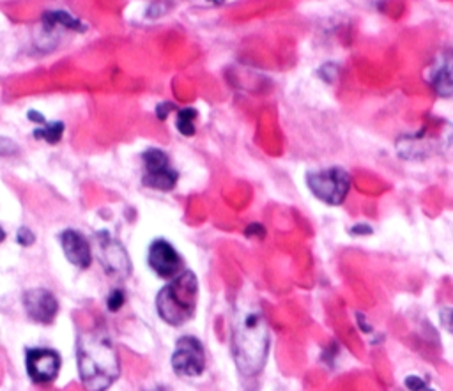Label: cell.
Masks as SVG:
<instances>
[{
    "label": "cell",
    "instance_id": "1",
    "mask_svg": "<svg viewBox=\"0 0 453 391\" xmlns=\"http://www.w3.org/2000/svg\"><path fill=\"white\" fill-rule=\"evenodd\" d=\"M270 350V328L262 310L252 303L239 306L232 321V356L246 377L259 374Z\"/></svg>",
    "mask_w": 453,
    "mask_h": 391
},
{
    "label": "cell",
    "instance_id": "2",
    "mask_svg": "<svg viewBox=\"0 0 453 391\" xmlns=\"http://www.w3.org/2000/svg\"><path fill=\"white\" fill-rule=\"evenodd\" d=\"M76 361L80 381L87 391H107L121 375L119 356L103 329H90L80 335Z\"/></svg>",
    "mask_w": 453,
    "mask_h": 391
},
{
    "label": "cell",
    "instance_id": "3",
    "mask_svg": "<svg viewBox=\"0 0 453 391\" xmlns=\"http://www.w3.org/2000/svg\"><path fill=\"white\" fill-rule=\"evenodd\" d=\"M197 298V277L191 271H183L159 291L156 298V310L166 324L183 326L195 315Z\"/></svg>",
    "mask_w": 453,
    "mask_h": 391
},
{
    "label": "cell",
    "instance_id": "4",
    "mask_svg": "<svg viewBox=\"0 0 453 391\" xmlns=\"http://www.w3.org/2000/svg\"><path fill=\"white\" fill-rule=\"evenodd\" d=\"M307 184L311 193L329 205H340L351 190V177L340 166L308 172Z\"/></svg>",
    "mask_w": 453,
    "mask_h": 391
},
{
    "label": "cell",
    "instance_id": "5",
    "mask_svg": "<svg viewBox=\"0 0 453 391\" xmlns=\"http://www.w3.org/2000/svg\"><path fill=\"white\" fill-rule=\"evenodd\" d=\"M172 367L181 377H201L206 370V350L201 340L195 336H183L177 340Z\"/></svg>",
    "mask_w": 453,
    "mask_h": 391
},
{
    "label": "cell",
    "instance_id": "6",
    "mask_svg": "<svg viewBox=\"0 0 453 391\" xmlns=\"http://www.w3.org/2000/svg\"><path fill=\"white\" fill-rule=\"evenodd\" d=\"M96 253L100 259L101 266L110 277L117 280H124L132 273V262L126 253L124 246L119 241H115L108 232L96 234Z\"/></svg>",
    "mask_w": 453,
    "mask_h": 391
},
{
    "label": "cell",
    "instance_id": "7",
    "mask_svg": "<svg viewBox=\"0 0 453 391\" xmlns=\"http://www.w3.org/2000/svg\"><path fill=\"white\" fill-rule=\"evenodd\" d=\"M144 184L154 190L170 191L177 183V172L170 166L169 156L159 149H149L142 154Z\"/></svg>",
    "mask_w": 453,
    "mask_h": 391
},
{
    "label": "cell",
    "instance_id": "8",
    "mask_svg": "<svg viewBox=\"0 0 453 391\" xmlns=\"http://www.w3.org/2000/svg\"><path fill=\"white\" fill-rule=\"evenodd\" d=\"M147 262H149L151 269L154 271L158 277L165 278V280H174L183 273V260H181L177 250L170 245L165 239H156L149 248V255H147Z\"/></svg>",
    "mask_w": 453,
    "mask_h": 391
},
{
    "label": "cell",
    "instance_id": "9",
    "mask_svg": "<svg viewBox=\"0 0 453 391\" xmlns=\"http://www.w3.org/2000/svg\"><path fill=\"white\" fill-rule=\"evenodd\" d=\"M25 367H27L28 377L34 382H52L59 375L60 356L52 349H28L25 356Z\"/></svg>",
    "mask_w": 453,
    "mask_h": 391
},
{
    "label": "cell",
    "instance_id": "10",
    "mask_svg": "<svg viewBox=\"0 0 453 391\" xmlns=\"http://www.w3.org/2000/svg\"><path fill=\"white\" fill-rule=\"evenodd\" d=\"M427 82L441 97L453 96V50H441L427 70Z\"/></svg>",
    "mask_w": 453,
    "mask_h": 391
},
{
    "label": "cell",
    "instance_id": "11",
    "mask_svg": "<svg viewBox=\"0 0 453 391\" xmlns=\"http://www.w3.org/2000/svg\"><path fill=\"white\" fill-rule=\"evenodd\" d=\"M23 306L32 321L39 324H50L59 312V301L53 292L46 289H31L23 294Z\"/></svg>",
    "mask_w": 453,
    "mask_h": 391
},
{
    "label": "cell",
    "instance_id": "12",
    "mask_svg": "<svg viewBox=\"0 0 453 391\" xmlns=\"http://www.w3.org/2000/svg\"><path fill=\"white\" fill-rule=\"evenodd\" d=\"M60 245H63L64 255L73 266L82 267V269L90 266L92 248H90V242L87 241L85 235L76 232V230H64L60 234Z\"/></svg>",
    "mask_w": 453,
    "mask_h": 391
},
{
    "label": "cell",
    "instance_id": "13",
    "mask_svg": "<svg viewBox=\"0 0 453 391\" xmlns=\"http://www.w3.org/2000/svg\"><path fill=\"white\" fill-rule=\"evenodd\" d=\"M43 25H45L46 31L55 28V25L70 28V31H83V25L78 20H75L70 13H64V11H46L43 14Z\"/></svg>",
    "mask_w": 453,
    "mask_h": 391
},
{
    "label": "cell",
    "instance_id": "14",
    "mask_svg": "<svg viewBox=\"0 0 453 391\" xmlns=\"http://www.w3.org/2000/svg\"><path fill=\"white\" fill-rule=\"evenodd\" d=\"M64 133L63 122H50V124H43L41 128L34 129L36 139H41L48 144H57Z\"/></svg>",
    "mask_w": 453,
    "mask_h": 391
},
{
    "label": "cell",
    "instance_id": "15",
    "mask_svg": "<svg viewBox=\"0 0 453 391\" xmlns=\"http://www.w3.org/2000/svg\"><path fill=\"white\" fill-rule=\"evenodd\" d=\"M195 117H197V110L195 108H183V110L177 112V129L181 132V135H195Z\"/></svg>",
    "mask_w": 453,
    "mask_h": 391
},
{
    "label": "cell",
    "instance_id": "16",
    "mask_svg": "<svg viewBox=\"0 0 453 391\" xmlns=\"http://www.w3.org/2000/svg\"><path fill=\"white\" fill-rule=\"evenodd\" d=\"M107 305L108 309H110V312H117V310H121V306L124 305V292H122L121 289L112 291L107 299Z\"/></svg>",
    "mask_w": 453,
    "mask_h": 391
},
{
    "label": "cell",
    "instance_id": "17",
    "mask_svg": "<svg viewBox=\"0 0 453 391\" xmlns=\"http://www.w3.org/2000/svg\"><path fill=\"white\" fill-rule=\"evenodd\" d=\"M18 153V146L9 139H0V156H11Z\"/></svg>",
    "mask_w": 453,
    "mask_h": 391
},
{
    "label": "cell",
    "instance_id": "18",
    "mask_svg": "<svg viewBox=\"0 0 453 391\" xmlns=\"http://www.w3.org/2000/svg\"><path fill=\"white\" fill-rule=\"evenodd\" d=\"M34 241H36V235L32 234V230H28L27 227H21V229L18 230V242H20V245L31 246Z\"/></svg>",
    "mask_w": 453,
    "mask_h": 391
},
{
    "label": "cell",
    "instance_id": "19",
    "mask_svg": "<svg viewBox=\"0 0 453 391\" xmlns=\"http://www.w3.org/2000/svg\"><path fill=\"white\" fill-rule=\"evenodd\" d=\"M441 321H443L444 328L453 331V309H444L441 312Z\"/></svg>",
    "mask_w": 453,
    "mask_h": 391
},
{
    "label": "cell",
    "instance_id": "20",
    "mask_svg": "<svg viewBox=\"0 0 453 391\" xmlns=\"http://www.w3.org/2000/svg\"><path fill=\"white\" fill-rule=\"evenodd\" d=\"M170 110H174V105L172 103H163V105H159L158 110H156V115H158V119H166V115H169Z\"/></svg>",
    "mask_w": 453,
    "mask_h": 391
},
{
    "label": "cell",
    "instance_id": "21",
    "mask_svg": "<svg viewBox=\"0 0 453 391\" xmlns=\"http://www.w3.org/2000/svg\"><path fill=\"white\" fill-rule=\"evenodd\" d=\"M28 119H31V121H34V122H38V124H46L45 117H43L41 114H38V112H36V110L28 112Z\"/></svg>",
    "mask_w": 453,
    "mask_h": 391
},
{
    "label": "cell",
    "instance_id": "22",
    "mask_svg": "<svg viewBox=\"0 0 453 391\" xmlns=\"http://www.w3.org/2000/svg\"><path fill=\"white\" fill-rule=\"evenodd\" d=\"M4 239H6V232H4V229H2V227H0V242H2Z\"/></svg>",
    "mask_w": 453,
    "mask_h": 391
},
{
    "label": "cell",
    "instance_id": "23",
    "mask_svg": "<svg viewBox=\"0 0 453 391\" xmlns=\"http://www.w3.org/2000/svg\"><path fill=\"white\" fill-rule=\"evenodd\" d=\"M211 2H215V4H220V2H223V0H211Z\"/></svg>",
    "mask_w": 453,
    "mask_h": 391
}]
</instances>
